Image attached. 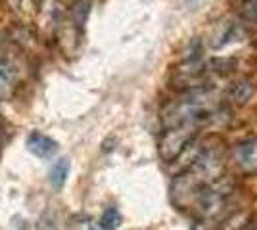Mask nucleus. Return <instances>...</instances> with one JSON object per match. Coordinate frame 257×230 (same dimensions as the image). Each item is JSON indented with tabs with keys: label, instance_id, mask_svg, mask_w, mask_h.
Instances as JSON below:
<instances>
[{
	"label": "nucleus",
	"instance_id": "nucleus-5",
	"mask_svg": "<svg viewBox=\"0 0 257 230\" xmlns=\"http://www.w3.org/2000/svg\"><path fill=\"white\" fill-rule=\"evenodd\" d=\"M238 33H240L238 23H234L232 20H223L213 27V31L209 35V44H211V48H221L230 43L232 39H236Z\"/></svg>",
	"mask_w": 257,
	"mask_h": 230
},
{
	"label": "nucleus",
	"instance_id": "nucleus-9",
	"mask_svg": "<svg viewBox=\"0 0 257 230\" xmlns=\"http://www.w3.org/2000/svg\"><path fill=\"white\" fill-rule=\"evenodd\" d=\"M251 94H253V85L247 79L236 81L232 88H230V100H234L236 104H242V106L251 98Z\"/></svg>",
	"mask_w": 257,
	"mask_h": 230
},
{
	"label": "nucleus",
	"instance_id": "nucleus-6",
	"mask_svg": "<svg viewBox=\"0 0 257 230\" xmlns=\"http://www.w3.org/2000/svg\"><path fill=\"white\" fill-rule=\"evenodd\" d=\"M27 150L37 157H50L56 152V142L43 132H31L27 138Z\"/></svg>",
	"mask_w": 257,
	"mask_h": 230
},
{
	"label": "nucleus",
	"instance_id": "nucleus-2",
	"mask_svg": "<svg viewBox=\"0 0 257 230\" xmlns=\"http://www.w3.org/2000/svg\"><path fill=\"white\" fill-rule=\"evenodd\" d=\"M196 125H179L171 127L161 132L160 142H158V152L165 163H173L182 155V152L194 142L196 136Z\"/></svg>",
	"mask_w": 257,
	"mask_h": 230
},
{
	"label": "nucleus",
	"instance_id": "nucleus-12",
	"mask_svg": "<svg viewBox=\"0 0 257 230\" xmlns=\"http://www.w3.org/2000/svg\"><path fill=\"white\" fill-rule=\"evenodd\" d=\"M240 14L249 22H257V0H240Z\"/></svg>",
	"mask_w": 257,
	"mask_h": 230
},
{
	"label": "nucleus",
	"instance_id": "nucleus-4",
	"mask_svg": "<svg viewBox=\"0 0 257 230\" xmlns=\"http://www.w3.org/2000/svg\"><path fill=\"white\" fill-rule=\"evenodd\" d=\"M236 163L244 173L257 171V138L246 140L236 148Z\"/></svg>",
	"mask_w": 257,
	"mask_h": 230
},
{
	"label": "nucleus",
	"instance_id": "nucleus-11",
	"mask_svg": "<svg viewBox=\"0 0 257 230\" xmlns=\"http://www.w3.org/2000/svg\"><path fill=\"white\" fill-rule=\"evenodd\" d=\"M119 224H121V215H119L117 209L115 207L106 209V213H104L102 219H100V226L106 230H115V228H119Z\"/></svg>",
	"mask_w": 257,
	"mask_h": 230
},
{
	"label": "nucleus",
	"instance_id": "nucleus-10",
	"mask_svg": "<svg viewBox=\"0 0 257 230\" xmlns=\"http://www.w3.org/2000/svg\"><path fill=\"white\" fill-rule=\"evenodd\" d=\"M247 226H249V215L242 211V213H234L232 217H228L223 222L221 230H247Z\"/></svg>",
	"mask_w": 257,
	"mask_h": 230
},
{
	"label": "nucleus",
	"instance_id": "nucleus-1",
	"mask_svg": "<svg viewBox=\"0 0 257 230\" xmlns=\"http://www.w3.org/2000/svg\"><path fill=\"white\" fill-rule=\"evenodd\" d=\"M217 113V100L209 88H198L182 92L177 100L169 102L161 111V121L165 129L179 125H202Z\"/></svg>",
	"mask_w": 257,
	"mask_h": 230
},
{
	"label": "nucleus",
	"instance_id": "nucleus-3",
	"mask_svg": "<svg viewBox=\"0 0 257 230\" xmlns=\"http://www.w3.org/2000/svg\"><path fill=\"white\" fill-rule=\"evenodd\" d=\"M171 83L182 92H190L207 87V69L200 58H186L181 66L173 71Z\"/></svg>",
	"mask_w": 257,
	"mask_h": 230
},
{
	"label": "nucleus",
	"instance_id": "nucleus-7",
	"mask_svg": "<svg viewBox=\"0 0 257 230\" xmlns=\"http://www.w3.org/2000/svg\"><path fill=\"white\" fill-rule=\"evenodd\" d=\"M14 88H16L14 69L6 62L0 60V102L10 98L12 94H14Z\"/></svg>",
	"mask_w": 257,
	"mask_h": 230
},
{
	"label": "nucleus",
	"instance_id": "nucleus-13",
	"mask_svg": "<svg viewBox=\"0 0 257 230\" xmlns=\"http://www.w3.org/2000/svg\"><path fill=\"white\" fill-rule=\"evenodd\" d=\"M188 2H192V0H188Z\"/></svg>",
	"mask_w": 257,
	"mask_h": 230
},
{
	"label": "nucleus",
	"instance_id": "nucleus-8",
	"mask_svg": "<svg viewBox=\"0 0 257 230\" xmlns=\"http://www.w3.org/2000/svg\"><path fill=\"white\" fill-rule=\"evenodd\" d=\"M69 169H71V165H69V159H58L56 163L52 165V169H50V184L54 188H62L64 186V182L67 180V175H69Z\"/></svg>",
	"mask_w": 257,
	"mask_h": 230
}]
</instances>
